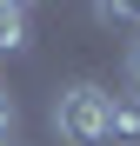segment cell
Wrapping results in <instances>:
<instances>
[{"label": "cell", "instance_id": "obj_8", "mask_svg": "<svg viewBox=\"0 0 140 146\" xmlns=\"http://www.w3.org/2000/svg\"><path fill=\"white\" fill-rule=\"evenodd\" d=\"M13 146H20V139H13Z\"/></svg>", "mask_w": 140, "mask_h": 146}, {"label": "cell", "instance_id": "obj_2", "mask_svg": "<svg viewBox=\"0 0 140 146\" xmlns=\"http://www.w3.org/2000/svg\"><path fill=\"white\" fill-rule=\"evenodd\" d=\"M107 139L113 146H140V93H107Z\"/></svg>", "mask_w": 140, "mask_h": 146}, {"label": "cell", "instance_id": "obj_7", "mask_svg": "<svg viewBox=\"0 0 140 146\" xmlns=\"http://www.w3.org/2000/svg\"><path fill=\"white\" fill-rule=\"evenodd\" d=\"M0 7H20V13H27V7H33V0H0Z\"/></svg>", "mask_w": 140, "mask_h": 146}, {"label": "cell", "instance_id": "obj_1", "mask_svg": "<svg viewBox=\"0 0 140 146\" xmlns=\"http://www.w3.org/2000/svg\"><path fill=\"white\" fill-rule=\"evenodd\" d=\"M54 133L60 146H107V86L100 80H74L54 93Z\"/></svg>", "mask_w": 140, "mask_h": 146}, {"label": "cell", "instance_id": "obj_4", "mask_svg": "<svg viewBox=\"0 0 140 146\" xmlns=\"http://www.w3.org/2000/svg\"><path fill=\"white\" fill-rule=\"evenodd\" d=\"M93 20H100V27H133L140 33V0H93Z\"/></svg>", "mask_w": 140, "mask_h": 146}, {"label": "cell", "instance_id": "obj_6", "mask_svg": "<svg viewBox=\"0 0 140 146\" xmlns=\"http://www.w3.org/2000/svg\"><path fill=\"white\" fill-rule=\"evenodd\" d=\"M13 133H20V106L0 93V139H13Z\"/></svg>", "mask_w": 140, "mask_h": 146}, {"label": "cell", "instance_id": "obj_5", "mask_svg": "<svg viewBox=\"0 0 140 146\" xmlns=\"http://www.w3.org/2000/svg\"><path fill=\"white\" fill-rule=\"evenodd\" d=\"M120 73H127V86H133V93H140V33H133V40H127V53H120Z\"/></svg>", "mask_w": 140, "mask_h": 146}, {"label": "cell", "instance_id": "obj_3", "mask_svg": "<svg viewBox=\"0 0 140 146\" xmlns=\"http://www.w3.org/2000/svg\"><path fill=\"white\" fill-rule=\"evenodd\" d=\"M7 53H27V13L20 7H0V60Z\"/></svg>", "mask_w": 140, "mask_h": 146}]
</instances>
